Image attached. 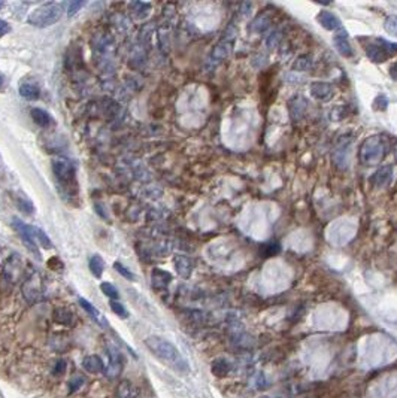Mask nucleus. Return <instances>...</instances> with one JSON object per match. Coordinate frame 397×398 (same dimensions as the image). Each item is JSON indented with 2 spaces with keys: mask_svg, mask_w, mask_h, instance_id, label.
<instances>
[{
  "mask_svg": "<svg viewBox=\"0 0 397 398\" xmlns=\"http://www.w3.org/2000/svg\"><path fill=\"white\" fill-rule=\"evenodd\" d=\"M387 105H388V100H387V97L382 96V94H379V96L375 99V102H373V108H375L376 111H385V109H387Z\"/></svg>",
  "mask_w": 397,
  "mask_h": 398,
  "instance_id": "29",
  "label": "nucleus"
},
{
  "mask_svg": "<svg viewBox=\"0 0 397 398\" xmlns=\"http://www.w3.org/2000/svg\"><path fill=\"white\" fill-rule=\"evenodd\" d=\"M72 319H73V315L72 312H69L67 309H55L54 310V321L57 324H61V325H70L72 324Z\"/></svg>",
  "mask_w": 397,
  "mask_h": 398,
  "instance_id": "19",
  "label": "nucleus"
},
{
  "mask_svg": "<svg viewBox=\"0 0 397 398\" xmlns=\"http://www.w3.org/2000/svg\"><path fill=\"white\" fill-rule=\"evenodd\" d=\"M36 240H38V243H41V245H42L44 248H46V249L52 248V243H51L49 237L45 234L41 228H38V227H36Z\"/></svg>",
  "mask_w": 397,
  "mask_h": 398,
  "instance_id": "27",
  "label": "nucleus"
},
{
  "mask_svg": "<svg viewBox=\"0 0 397 398\" xmlns=\"http://www.w3.org/2000/svg\"><path fill=\"white\" fill-rule=\"evenodd\" d=\"M89 267H90V272L94 275V278H102V275H103V270H105V263H103V258L100 257V255H93L91 258H90V263H89Z\"/></svg>",
  "mask_w": 397,
  "mask_h": 398,
  "instance_id": "16",
  "label": "nucleus"
},
{
  "mask_svg": "<svg viewBox=\"0 0 397 398\" xmlns=\"http://www.w3.org/2000/svg\"><path fill=\"white\" fill-rule=\"evenodd\" d=\"M2 6H3V2H0V8H2Z\"/></svg>",
  "mask_w": 397,
  "mask_h": 398,
  "instance_id": "34",
  "label": "nucleus"
},
{
  "mask_svg": "<svg viewBox=\"0 0 397 398\" xmlns=\"http://www.w3.org/2000/svg\"><path fill=\"white\" fill-rule=\"evenodd\" d=\"M172 280V276H171V273H168V272H163V270H160V269H155L154 272H152V276H151V282H152V286L154 288H165V286H168V283Z\"/></svg>",
  "mask_w": 397,
  "mask_h": 398,
  "instance_id": "14",
  "label": "nucleus"
},
{
  "mask_svg": "<svg viewBox=\"0 0 397 398\" xmlns=\"http://www.w3.org/2000/svg\"><path fill=\"white\" fill-rule=\"evenodd\" d=\"M52 172L55 179L60 182L61 188H66V191L70 193L72 184L76 185V175H75V167L64 158L52 160Z\"/></svg>",
  "mask_w": 397,
  "mask_h": 398,
  "instance_id": "4",
  "label": "nucleus"
},
{
  "mask_svg": "<svg viewBox=\"0 0 397 398\" xmlns=\"http://www.w3.org/2000/svg\"><path fill=\"white\" fill-rule=\"evenodd\" d=\"M384 29L388 35L397 38V15H390L384 21Z\"/></svg>",
  "mask_w": 397,
  "mask_h": 398,
  "instance_id": "23",
  "label": "nucleus"
},
{
  "mask_svg": "<svg viewBox=\"0 0 397 398\" xmlns=\"http://www.w3.org/2000/svg\"><path fill=\"white\" fill-rule=\"evenodd\" d=\"M396 69H397V66H396ZM394 78H396V79H397V73H396V75H394Z\"/></svg>",
  "mask_w": 397,
  "mask_h": 398,
  "instance_id": "35",
  "label": "nucleus"
},
{
  "mask_svg": "<svg viewBox=\"0 0 397 398\" xmlns=\"http://www.w3.org/2000/svg\"><path fill=\"white\" fill-rule=\"evenodd\" d=\"M84 6V2H81V0H78V2H70L69 3V8H67V15L69 17H73L81 8Z\"/></svg>",
  "mask_w": 397,
  "mask_h": 398,
  "instance_id": "30",
  "label": "nucleus"
},
{
  "mask_svg": "<svg viewBox=\"0 0 397 398\" xmlns=\"http://www.w3.org/2000/svg\"><path fill=\"white\" fill-rule=\"evenodd\" d=\"M310 93L316 97V99H327L332 94V88L323 82H316L310 87Z\"/></svg>",
  "mask_w": 397,
  "mask_h": 398,
  "instance_id": "18",
  "label": "nucleus"
},
{
  "mask_svg": "<svg viewBox=\"0 0 397 398\" xmlns=\"http://www.w3.org/2000/svg\"><path fill=\"white\" fill-rule=\"evenodd\" d=\"M2 85H3V76L0 75V88H2Z\"/></svg>",
  "mask_w": 397,
  "mask_h": 398,
  "instance_id": "33",
  "label": "nucleus"
},
{
  "mask_svg": "<svg viewBox=\"0 0 397 398\" xmlns=\"http://www.w3.org/2000/svg\"><path fill=\"white\" fill-rule=\"evenodd\" d=\"M17 206L20 210L26 212V213H33V204L30 200H24V199H17Z\"/></svg>",
  "mask_w": 397,
  "mask_h": 398,
  "instance_id": "28",
  "label": "nucleus"
},
{
  "mask_svg": "<svg viewBox=\"0 0 397 398\" xmlns=\"http://www.w3.org/2000/svg\"><path fill=\"white\" fill-rule=\"evenodd\" d=\"M100 289H102V292H103L108 298H111V300H118V298H120V292H118V289H117L112 283H109V282H103V283L100 285Z\"/></svg>",
  "mask_w": 397,
  "mask_h": 398,
  "instance_id": "22",
  "label": "nucleus"
},
{
  "mask_svg": "<svg viewBox=\"0 0 397 398\" xmlns=\"http://www.w3.org/2000/svg\"><path fill=\"white\" fill-rule=\"evenodd\" d=\"M117 398H139L137 388L130 380H121L117 389Z\"/></svg>",
  "mask_w": 397,
  "mask_h": 398,
  "instance_id": "12",
  "label": "nucleus"
},
{
  "mask_svg": "<svg viewBox=\"0 0 397 398\" xmlns=\"http://www.w3.org/2000/svg\"><path fill=\"white\" fill-rule=\"evenodd\" d=\"M333 42H335L336 49H338L344 57H347V58L354 57V49L353 46H351V43H350V40H348V35H347L345 30L338 32V33L335 35V38H333Z\"/></svg>",
  "mask_w": 397,
  "mask_h": 398,
  "instance_id": "7",
  "label": "nucleus"
},
{
  "mask_svg": "<svg viewBox=\"0 0 397 398\" xmlns=\"http://www.w3.org/2000/svg\"><path fill=\"white\" fill-rule=\"evenodd\" d=\"M63 15V6L58 3H44L38 8H35L29 17L27 23L33 27L45 29L54 26Z\"/></svg>",
  "mask_w": 397,
  "mask_h": 398,
  "instance_id": "2",
  "label": "nucleus"
},
{
  "mask_svg": "<svg viewBox=\"0 0 397 398\" xmlns=\"http://www.w3.org/2000/svg\"><path fill=\"white\" fill-rule=\"evenodd\" d=\"M145 346L149 349V352L152 355H155L158 359H162L163 362L175 367L178 370H187V362L182 358V355L179 354L177 346L174 343H171L166 339H162L158 336H151L148 339H145Z\"/></svg>",
  "mask_w": 397,
  "mask_h": 398,
  "instance_id": "1",
  "label": "nucleus"
},
{
  "mask_svg": "<svg viewBox=\"0 0 397 398\" xmlns=\"http://www.w3.org/2000/svg\"><path fill=\"white\" fill-rule=\"evenodd\" d=\"M52 373H54L55 376H61V374H64V373H66V361L58 359V361L55 362L54 368H52Z\"/></svg>",
  "mask_w": 397,
  "mask_h": 398,
  "instance_id": "31",
  "label": "nucleus"
},
{
  "mask_svg": "<svg viewBox=\"0 0 397 398\" xmlns=\"http://www.w3.org/2000/svg\"><path fill=\"white\" fill-rule=\"evenodd\" d=\"M18 91H20V96L26 100H36L41 96V88L35 82H23Z\"/></svg>",
  "mask_w": 397,
  "mask_h": 398,
  "instance_id": "11",
  "label": "nucleus"
},
{
  "mask_svg": "<svg viewBox=\"0 0 397 398\" xmlns=\"http://www.w3.org/2000/svg\"><path fill=\"white\" fill-rule=\"evenodd\" d=\"M12 225H14V230L18 233V236L21 237L23 243L26 245V248L36 255V258H41V254H39V248H38V240H36V227H32L26 222H23L21 219L18 218H14L12 221Z\"/></svg>",
  "mask_w": 397,
  "mask_h": 398,
  "instance_id": "5",
  "label": "nucleus"
},
{
  "mask_svg": "<svg viewBox=\"0 0 397 398\" xmlns=\"http://www.w3.org/2000/svg\"><path fill=\"white\" fill-rule=\"evenodd\" d=\"M109 306H111V309H112V312L117 315V316H120V318H129V312H127V309L118 301V300H111V303H109Z\"/></svg>",
  "mask_w": 397,
  "mask_h": 398,
  "instance_id": "24",
  "label": "nucleus"
},
{
  "mask_svg": "<svg viewBox=\"0 0 397 398\" xmlns=\"http://www.w3.org/2000/svg\"><path fill=\"white\" fill-rule=\"evenodd\" d=\"M211 371H212V374L217 376V377H224V376L230 371V364H228L227 359L224 358L215 359V361L212 362V365H211Z\"/></svg>",
  "mask_w": 397,
  "mask_h": 398,
  "instance_id": "17",
  "label": "nucleus"
},
{
  "mask_svg": "<svg viewBox=\"0 0 397 398\" xmlns=\"http://www.w3.org/2000/svg\"><path fill=\"white\" fill-rule=\"evenodd\" d=\"M33 121L39 125V127H49L52 124V117L49 112H46L45 109H41V108H33L32 112H30Z\"/></svg>",
  "mask_w": 397,
  "mask_h": 398,
  "instance_id": "13",
  "label": "nucleus"
},
{
  "mask_svg": "<svg viewBox=\"0 0 397 398\" xmlns=\"http://www.w3.org/2000/svg\"><path fill=\"white\" fill-rule=\"evenodd\" d=\"M114 269L123 276V278H126L127 280H136V278H134V275H133V272H130L126 266H123L120 261H115L114 263Z\"/></svg>",
  "mask_w": 397,
  "mask_h": 398,
  "instance_id": "25",
  "label": "nucleus"
},
{
  "mask_svg": "<svg viewBox=\"0 0 397 398\" xmlns=\"http://www.w3.org/2000/svg\"><path fill=\"white\" fill-rule=\"evenodd\" d=\"M177 270L178 273L182 276V278H188V275L191 273V264H190V260L185 258V257H177Z\"/></svg>",
  "mask_w": 397,
  "mask_h": 398,
  "instance_id": "21",
  "label": "nucleus"
},
{
  "mask_svg": "<svg viewBox=\"0 0 397 398\" xmlns=\"http://www.w3.org/2000/svg\"><path fill=\"white\" fill-rule=\"evenodd\" d=\"M83 368L87 371V373H93V374H97V373H102L105 371V362L102 361V358L99 355H89L83 359Z\"/></svg>",
  "mask_w": 397,
  "mask_h": 398,
  "instance_id": "10",
  "label": "nucleus"
},
{
  "mask_svg": "<svg viewBox=\"0 0 397 398\" xmlns=\"http://www.w3.org/2000/svg\"><path fill=\"white\" fill-rule=\"evenodd\" d=\"M80 306H81V307H83V309H84L87 313H89L91 318L96 319V321H97V322H99L102 327H106V325H108V322H105V321H103V318H102L100 312H99V310H97V309H96V307H94L91 303H90V301H87L86 298H80Z\"/></svg>",
  "mask_w": 397,
  "mask_h": 398,
  "instance_id": "15",
  "label": "nucleus"
},
{
  "mask_svg": "<svg viewBox=\"0 0 397 398\" xmlns=\"http://www.w3.org/2000/svg\"><path fill=\"white\" fill-rule=\"evenodd\" d=\"M363 45H364V51L367 57L375 63H382L397 54V43H391L381 38H373V39L367 40L363 39Z\"/></svg>",
  "mask_w": 397,
  "mask_h": 398,
  "instance_id": "3",
  "label": "nucleus"
},
{
  "mask_svg": "<svg viewBox=\"0 0 397 398\" xmlns=\"http://www.w3.org/2000/svg\"><path fill=\"white\" fill-rule=\"evenodd\" d=\"M316 21H318V23L321 24V27H324L326 30H338V29L341 27V21H339V18H338L335 14L329 12V11H323V12H320L318 17H316Z\"/></svg>",
  "mask_w": 397,
  "mask_h": 398,
  "instance_id": "9",
  "label": "nucleus"
},
{
  "mask_svg": "<svg viewBox=\"0 0 397 398\" xmlns=\"http://www.w3.org/2000/svg\"><path fill=\"white\" fill-rule=\"evenodd\" d=\"M382 143L376 142V139H370L364 143L363 149L360 151V160L364 164H375L382 157Z\"/></svg>",
  "mask_w": 397,
  "mask_h": 398,
  "instance_id": "6",
  "label": "nucleus"
},
{
  "mask_svg": "<svg viewBox=\"0 0 397 398\" xmlns=\"http://www.w3.org/2000/svg\"><path fill=\"white\" fill-rule=\"evenodd\" d=\"M231 49V42H227L225 39H222L215 46V49H214V52H212V58H215V61H220V60H222L227 54H228V51Z\"/></svg>",
  "mask_w": 397,
  "mask_h": 398,
  "instance_id": "20",
  "label": "nucleus"
},
{
  "mask_svg": "<svg viewBox=\"0 0 397 398\" xmlns=\"http://www.w3.org/2000/svg\"><path fill=\"white\" fill-rule=\"evenodd\" d=\"M11 32V24L5 20L0 18V38H3L5 35H8Z\"/></svg>",
  "mask_w": 397,
  "mask_h": 398,
  "instance_id": "32",
  "label": "nucleus"
},
{
  "mask_svg": "<svg viewBox=\"0 0 397 398\" xmlns=\"http://www.w3.org/2000/svg\"><path fill=\"white\" fill-rule=\"evenodd\" d=\"M83 383H84V377H83V376H75V377H72L70 382H69V392H70V394L76 392V391L83 386Z\"/></svg>",
  "mask_w": 397,
  "mask_h": 398,
  "instance_id": "26",
  "label": "nucleus"
},
{
  "mask_svg": "<svg viewBox=\"0 0 397 398\" xmlns=\"http://www.w3.org/2000/svg\"><path fill=\"white\" fill-rule=\"evenodd\" d=\"M109 365L105 368V374L109 376V377H115L120 374L121 371V367H123V358H121V354L117 351V349H109Z\"/></svg>",
  "mask_w": 397,
  "mask_h": 398,
  "instance_id": "8",
  "label": "nucleus"
}]
</instances>
